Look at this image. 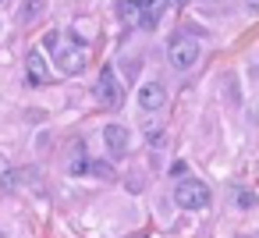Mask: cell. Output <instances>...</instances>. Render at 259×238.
Returning <instances> with one entry per match:
<instances>
[{
  "label": "cell",
  "mask_w": 259,
  "mask_h": 238,
  "mask_svg": "<svg viewBox=\"0 0 259 238\" xmlns=\"http://www.w3.org/2000/svg\"><path fill=\"white\" fill-rule=\"evenodd\" d=\"M85 61H89V47H85L82 36L71 32V36L57 39V47H54V64H57L61 75H82V71H85Z\"/></svg>",
  "instance_id": "cell-1"
},
{
  "label": "cell",
  "mask_w": 259,
  "mask_h": 238,
  "mask_svg": "<svg viewBox=\"0 0 259 238\" xmlns=\"http://www.w3.org/2000/svg\"><path fill=\"white\" fill-rule=\"evenodd\" d=\"M167 61H170L174 71L195 68V61H199V43H195L192 36H174V39L167 43Z\"/></svg>",
  "instance_id": "cell-2"
},
{
  "label": "cell",
  "mask_w": 259,
  "mask_h": 238,
  "mask_svg": "<svg viewBox=\"0 0 259 238\" xmlns=\"http://www.w3.org/2000/svg\"><path fill=\"white\" fill-rule=\"evenodd\" d=\"M209 188L202 185V181H195V178H185V181H178V188H174V203L181 206V210H206L209 206Z\"/></svg>",
  "instance_id": "cell-3"
},
{
  "label": "cell",
  "mask_w": 259,
  "mask_h": 238,
  "mask_svg": "<svg viewBox=\"0 0 259 238\" xmlns=\"http://www.w3.org/2000/svg\"><path fill=\"white\" fill-rule=\"evenodd\" d=\"M96 96H100L107 107H121V100H124V89H121V82H117V71H114L110 64H103V68H100Z\"/></svg>",
  "instance_id": "cell-4"
},
{
  "label": "cell",
  "mask_w": 259,
  "mask_h": 238,
  "mask_svg": "<svg viewBox=\"0 0 259 238\" xmlns=\"http://www.w3.org/2000/svg\"><path fill=\"white\" fill-rule=\"evenodd\" d=\"M103 142H107V149H110L114 156H124V153H128L132 135H128V128H124V125H107V128H103Z\"/></svg>",
  "instance_id": "cell-5"
},
{
  "label": "cell",
  "mask_w": 259,
  "mask_h": 238,
  "mask_svg": "<svg viewBox=\"0 0 259 238\" xmlns=\"http://www.w3.org/2000/svg\"><path fill=\"white\" fill-rule=\"evenodd\" d=\"M25 75H29V86H47V82H50V68H47V61H43L39 50H29Z\"/></svg>",
  "instance_id": "cell-6"
},
{
  "label": "cell",
  "mask_w": 259,
  "mask_h": 238,
  "mask_svg": "<svg viewBox=\"0 0 259 238\" xmlns=\"http://www.w3.org/2000/svg\"><path fill=\"white\" fill-rule=\"evenodd\" d=\"M167 103V89L160 86V82H146L142 89H139V107L142 110H160Z\"/></svg>",
  "instance_id": "cell-7"
},
{
  "label": "cell",
  "mask_w": 259,
  "mask_h": 238,
  "mask_svg": "<svg viewBox=\"0 0 259 238\" xmlns=\"http://www.w3.org/2000/svg\"><path fill=\"white\" fill-rule=\"evenodd\" d=\"M139 8H142V22L139 29H156L163 11H167V0H139Z\"/></svg>",
  "instance_id": "cell-8"
},
{
  "label": "cell",
  "mask_w": 259,
  "mask_h": 238,
  "mask_svg": "<svg viewBox=\"0 0 259 238\" xmlns=\"http://www.w3.org/2000/svg\"><path fill=\"white\" fill-rule=\"evenodd\" d=\"M85 174H96V178H110V167H107V164H100V160H89V164H85Z\"/></svg>",
  "instance_id": "cell-9"
},
{
  "label": "cell",
  "mask_w": 259,
  "mask_h": 238,
  "mask_svg": "<svg viewBox=\"0 0 259 238\" xmlns=\"http://www.w3.org/2000/svg\"><path fill=\"white\" fill-rule=\"evenodd\" d=\"M238 206H241V210H248V206H252V192H241V203H238Z\"/></svg>",
  "instance_id": "cell-10"
},
{
  "label": "cell",
  "mask_w": 259,
  "mask_h": 238,
  "mask_svg": "<svg viewBox=\"0 0 259 238\" xmlns=\"http://www.w3.org/2000/svg\"><path fill=\"white\" fill-rule=\"evenodd\" d=\"M248 8H252V11H259V0H248Z\"/></svg>",
  "instance_id": "cell-11"
}]
</instances>
